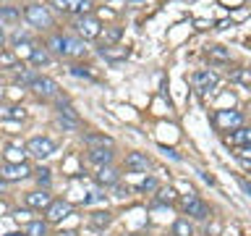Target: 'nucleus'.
Masks as SVG:
<instances>
[{
    "label": "nucleus",
    "mask_w": 251,
    "mask_h": 236,
    "mask_svg": "<svg viewBox=\"0 0 251 236\" xmlns=\"http://www.w3.org/2000/svg\"><path fill=\"white\" fill-rule=\"evenodd\" d=\"M47 47H50L52 53L63 55V58H76V55H84V39H76L71 34H52L47 39Z\"/></svg>",
    "instance_id": "1"
},
{
    "label": "nucleus",
    "mask_w": 251,
    "mask_h": 236,
    "mask_svg": "<svg viewBox=\"0 0 251 236\" xmlns=\"http://www.w3.org/2000/svg\"><path fill=\"white\" fill-rule=\"evenodd\" d=\"M217 84H220V79H217L215 71H209V68L196 71V74H194V89L199 92V94H209V92H215V89H217Z\"/></svg>",
    "instance_id": "2"
},
{
    "label": "nucleus",
    "mask_w": 251,
    "mask_h": 236,
    "mask_svg": "<svg viewBox=\"0 0 251 236\" xmlns=\"http://www.w3.org/2000/svg\"><path fill=\"white\" fill-rule=\"evenodd\" d=\"M74 27L78 31V37H84V39H97L102 34V24L94 16H78Z\"/></svg>",
    "instance_id": "3"
},
{
    "label": "nucleus",
    "mask_w": 251,
    "mask_h": 236,
    "mask_svg": "<svg viewBox=\"0 0 251 236\" xmlns=\"http://www.w3.org/2000/svg\"><path fill=\"white\" fill-rule=\"evenodd\" d=\"M24 16H26V21L31 24V27H39V29L52 27V16L45 5H29L26 11H24Z\"/></svg>",
    "instance_id": "4"
},
{
    "label": "nucleus",
    "mask_w": 251,
    "mask_h": 236,
    "mask_svg": "<svg viewBox=\"0 0 251 236\" xmlns=\"http://www.w3.org/2000/svg\"><path fill=\"white\" fill-rule=\"evenodd\" d=\"M243 123V116L238 110H217L215 113V126L217 129H225V131H233V129H241Z\"/></svg>",
    "instance_id": "5"
},
{
    "label": "nucleus",
    "mask_w": 251,
    "mask_h": 236,
    "mask_svg": "<svg viewBox=\"0 0 251 236\" xmlns=\"http://www.w3.org/2000/svg\"><path fill=\"white\" fill-rule=\"evenodd\" d=\"M26 152L39 157V160H42V157H50L55 152V142L47 139V137H34V139L26 142Z\"/></svg>",
    "instance_id": "6"
},
{
    "label": "nucleus",
    "mask_w": 251,
    "mask_h": 236,
    "mask_svg": "<svg viewBox=\"0 0 251 236\" xmlns=\"http://www.w3.org/2000/svg\"><path fill=\"white\" fill-rule=\"evenodd\" d=\"M180 205H183V210L188 212V215H194V218H199V220H204V218L209 215V205L201 202L194 192H188V197H183Z\"/></svg>",
    "instance_id": "7"
},
{
    "label": "nucleus",
    "mask_w": 251,
    "mask_h": 236,
    "mask_svg": "<svg viewBox=\"0 0 251 236\" xmlns=\"http://www.w3.org/2000/svg\"><path fill=\"white\" fill-rule=\"evenodd\" d=\"M31 173V168L26 163H5V165H0V178H5V181H21V178H26Z\"/></svg>",
    "instance_id": "8"
},
{
    "label": "nucleus",
    "mask_w": 251,
    "mask_h": 236,
    "mask_svg": "<svg viewBox=\"0 0 251 236\" xmlns=\"http://www.w3.org/2000/svg\"><path fill=\"white\" fill-rule=\"evenodd\" d=\"M55 5L66 13H76V16H89L92 11V0H55Z\"/></svg>",
    "instance_id": "9"
},
{
    "label": "nucleus",
    "mask_w": 251,
    "mask_h": 236,
    "mask_svg": "<svg viewBox=\"0 0 251 236\" xmlns=\"http://www.w3.org/2000/svg\"><path fill=\"white\" fill-rule=\"evenodd\" d=\"M31 89H34V94H39V97H55L58 94V84L52 82L50 76H39L31 82Z\"/></svg>",
    "instance_id": "10"
},
{
    "label": "nucleus",
    "mask_w": 251,
    "mask_h": 236,
    "mask_svg": "<svg viewBox=\"0 0 251 236\" xmlns=\"http://www.w3.org/2000/svg\"><path fill=\"white\" fill-rule=\"evenodd\" d=\"M86 160H89L92 165H110V160H113V149L110 147H92L89 155H86Z\"/></svg>",
    "instance_id": "11"
},
{
    "label": "nucleus",
    "mask_w": 251,
    "mask_h": 236,
    "mask_svg": "<svg viewBox=\"0 0 251 236\" xmlns=\"http://www.w3.org/2000/svg\"><path fill=\"white\" fill-rule=\"evenodd\" d=\"M24 202H26V207H34V210H47L52 205V197L47 192H29L26 197H24Z\"/></svg>",
    "instance_id": "12"
},
{
    "label": "nucleus",
    "mask_w": 251,
    "mask_h": 236,
    "mask_svg": "<svg viewBox=\"0 0 251 236\" xmlns=\"http://www.w3.org/2000/svg\"><path fill=\"white\" fill-rule=\"evenodd\" d=\"M45 215H47V220H50V223H58V220H63V218L71 215V205L63 202V200H58V202H52L50 207H47Z\"/></svg>",
    "instance_id": "13"
},
{
    "label": "nucleus",
    "mask_w": 251,
    "mask_h": 236,
    "mask_svg": "<svg viewBox=\"0 0 251 236\" xmlns=\"http://www.w3.org/2000/svg\"><path fill=\"white\" fill-rule=\"evenodd\" d=\"M230 145H235V147H251V129L249 126H241V129H233L230 134L225 137Z\"/></svg>",
    "instance_id": "14"
},
{
    "label": "nucleus",
    "mask_w": 251,
    "mask_h": 236,
    "mask_svg": "<svg viewBox=\"0 0 251 236\" xmlns=\"http://www.w3.org/2000/svg\"><path fill=\"white\" fill-rule=\"evenodd\" d=\"M118 181H121V173H118L113 165H102V168H97V184H102V186H115Z\"/></svg>",
    "instance_id": "15"
},
{
    "label": "nucleus",
    "mask_w": 251,
    "mask_h": 236,
    "mask_svg": "<svg viewBox=\"0 0 251 236\" xmlns=\"http://www.w3.org/2000/svg\"><path fill=\"white\" fill-rule=\"evenodd\" d=\"M128 47H123V45H110V47H100V55L102 58H107V60H126L128 58Z\"/></svg>",
    "instance_id": "16"
},
{
    "label": "nucleus",
    "mask_w": 251,
    "mask_h": 236,
    "mask_svg": "<svg viewBox=\"0 0 251 236\" xmlns=\"http://www.w3.org/2000/svg\"><path fill=\"white\" fill-rule=\"evenodd\" d=\"M126 168H131V171H147L149 168V157L141 155V152H131L128 157H126Z\"/></svg>",
    "instance_id": "17"
},
{
    "label": "nucleus",
    "mask_w": 251,
    "mask_h": 236,
    "mask_svg": "<svg viewBox=\"0 0 251 236\" xmlns=\"http://www.w3.org/2000/svg\"><path fill=\"white\" fill-rule=\"evenodd\" d=\"M121 34H123V29H121V27H107V29L100 34V39H102V47L118 45V39H121Z\"/></svg>",
    "instance_id": "18"
},
{
    "label": "nucleus",
    "mask_w": 251,
    "mask_h": 236,
    "mask_svg": "<svg viewBox=\"0 0 251 236\" xmlns=\"http://www.w3.org/2000/svg\"><path fill=\"white\" fill-rule=\"evenodd\" d=\"M29 60H31V66H34V68H42V66L50 63V53H47L45 47H34L31 55H29Z\"/></svg>",
    "instance_id": "19"
},
{
    "label": "nucleus",
    "mask_w": 251,
    "mask_h": 236,
    "mask_svg": "<svg viewBox=\"0 0 251 236\" xmlns=\"http://www.w3.org/2000/svg\"><path fill=\"white\" fill-rule=\"evenodd\" d=\"M84 142H86V145H92V147H113V139H110V137H100V134H86Z\"/></svg>",
    "instance_id": "20"
},
{
    "label": "nucleus",
    "mask_w": 251,
    "mask_h": 236,
    "mask_svg": "<svg viewBox=\"0 0 251 236\" xmlns=\"http://www.w3.org/2000/svg\"><path fill=\"white\" fill-rule=\"evenodd\" d=\"M173 234L176 236H194V228H191V223H188L186 218H180V220L173 223Z\"/></svg>",
    "instance_id": "21"
},
{
    "label": "nucleus",
    "mask_w": 251,
    "mask_h": 236,
    "mask_svg": "<svg viewBox=\"0 0 251 236\" xmlns=\"http://www.w3.org/2000/svg\"><path fill=\"white\" fill-rule=\"evenodd\" d=\"M92 223L97 228H105V226L113 223V215H110L107 210H100V212H94V215H92Z\"/></svg>",
    "instance_id": "22"
},
{
    "label": "nucleus",
    "mask_w": 251,
    "mask_h": 236,
    "mask_svg": "<svg viewBox=\"0 0 251 236\" xmlns=\"http://www.w3.org/2000/svg\"><path fill=\"white\" fill-rule=\"evenodd\" d=\"M26 236H47V226L42 220H31L26 226Z\"/></svg>",
    "instance_id": "23"
},
{
    "label": "nucleus",
    "mask_w": 251,
    "mask_h": 236,
    "mask_svg": "<svg viewBox=\"0 0 251 236\" xmlns=\"http://www.w3.org/2000/svg\"><path fill=\"white\" fill-rule=\"evenodd\" d=\"M37 79V74L34 71H29V68H21V71H16V82L19 84H26V87H31V82Z\"/></svg>",
    "instance_id": "24"
},
{
    "label": "nucleus",
    "mask_w": 251,
    "mask_h": 236,
    "mask_svg": "<svg viewBox=\"0 0 251 236\" xmlns=\"http://www.w3.org/2000/svg\"><path fill=\"white\" fill-rule=\"evenodd\" d=\"M58 116H63V118H68V121H76V123H78V113H76V110L68 105V102H60Z\"/></svg>",
    "instance_id": "25"
},
{
    "label": "nucleus",
    "mask_w": 251,
    "mask_h": 236,
    "mask_svg": "<svg viewBox=\"0 0 251 236\" xmlns=\"http://www.w3.org/2000/svg\"><path fill=\"white\" fill-rule=\"evenodd\" d=\"M209 58H212V60H223V63H225V60H230V55H227L225 47H220V45H217V47H209Z\"/></svg>",
    "instance_id": "26"
},
{
    "label": "nucleus",
    "mask_w": 251,
    "mask_h": 236,
    "mask_svg": "<svg viewBox=\"0 0 251 236\" xmlns=\"http://www.w3.org/2000/svg\"><path fill=\"white\" fill-rule=\"evenodd\" d=\"M8 163H13V160H19V163H24V152H21V149H16V147H11V149H8Z\"/></svg>",
    "instance_id": "27"
},
{
    "label": "nucleus",
    "mask_w": 251,
    "mask_h": 236,
    "mask_svg": "<svg viewBox=\"0 0 251 236\" xmlns=\"http://www.w3.org/2000/svg\"><path fill=\"white\" fill-rule=\"evenodd\" d=\"M173 189H160V197H157V202H173Z\"/></svg>",
    "instance_id": "28"
},
{
    "label": "nucleus",
    "mask_w": 251,
    "mask_h": 236,
    "mask_svg": "<svg viewBox=\"0 0 251 236\" xmlns=\"http://www.w3.org/2000/svg\"><path fill=\"white\" fill-rule=\"evenodd\" d=\"M71 74H74V76H84V79H94V76L89 74V71L84 68V66H74V68H71Z\"/></svg>",
    "instance_id": "29"
},
{
    "label": "nucleus",
    "mask_w": 251,
    "mask_h": 236,
    "mask_svg": "<svg viewBox=\"0 0 251 236\" xmlns=\"http://www.w3.org/2000/svg\"><path fill=\"white\" fill-rule=\"evenodd\" d=\"M154 189H157L154 178H144V181H141V192H154Z\"/></svg>",
    "instance_id": "30"
},
{
    "label": "nucleus",
    "mask_w": 251,
    "mask_h": 236,
    "mask_svg": "<svg viewBox=\"0 0 251 236\" xmlns=\"http://www.w3.org/2000/svg\"><path fill=\"white\" fill-rule=\"evenodd\" d=\"M58 123L63 126V129H78L76 121H68V118H63V116H58Z\"/></svg>",
    "instance_id": "31"
},
{
    "label": "nucleus",
    "mask_w": 251,
    "mask_h": 236,
    "mask_svg": "<svg viewBox=\"0 0 251 236\" xmlns=\"http://www.w3.org/2000/svg\"><path fill=\"white\" fill-rule=\"evenodd\" d=\"M37 181H39V184H47V181H50V171H47V168L37 171Z\"/></svg>",
    "instance_id": "32"
},
{
    "label": "nucleus",
    "mask_w": 251,
    "mask_h": 236,
    "mask_svg": "<svg viewBox=\"0 0 251 236\" xmlns=\"http://www.w3.org/2000/svg\"><path fill=\"white\" fill-rule=\"evenodd\" d=\"M0 16H3V19H19V13L11 11V8H0Z\"/></svg>",
    "instance_id": "33"
},
{
    "label": "nucleus",
    "mask_w": 251,
    "mask_h": 236,
    "mask_svg": "<svg viewBox=\"0 0 251 236\" xmlns=\"http://www.w3.org/2000/svg\"><path fill=\"white\" fill-rule=\"evenodd\" d=\"M100 200H102V194H100V192H89V197H84V202H86V205L100 202Z\"/></svg>",
    "instance_id": "34"
},
{
    "label": "nucleus",
    "mask_w": 251,
    "mask_h": 236,
    "mask_svg": "<svg viewBox=\"0 0 251 236\" xmlns=\"http://www.w3.org/2000/svg\"><path fill=\"white\" fill-rule=\"evenodd\" d=\"M238 157H241V160H246V163H251V147H241Z\"/></svg>",
    "instance_id": "35"
},
{
    "label": "nucleus",
    "mask_w": 251,
    "mask_h": 236,
    "mask_svg": "<svg viewBox=\"0 0 251 236\" xmlns=\"http://www.w3.org/2000/svg\"><path fill=\"white\" fill-rule=\"evenodd\" d=\"M238 184H241V189L246 192L249 197H251V181H246V178H238Z\"/></svg>",
    "instance_id": "36"
},
{
    "label": "nucleus",
    "mask_w": 251,
    "mask_h": 236,
    "mask_svg": "<svg viewBox=\"0 0 251 236\" xmlns=\"http://www.w3.org/2000/svg\"><path fill=\"white\" fill-rule=\"evenodd\" d=\"M235 79H241V82H251V76L246 74V71H235Z\"/></svg>",
    "instance_id": "37"
},
{
    "label": "nucleus",
    "mask_w": 251,
    "mask_h": 236,
    "mask_svg": "<svg viewBox=\"0 0 251 236\" xmlns=\"http://www.w3.org/2000/svg\"><path fill=\"white\" fill-rule=\"evenodd\" d=\"M5 39V31H3V24H0V42Z\"/></svg>",
    "instance_id": "38"
},
{
    "label": "nucleus",
    "mask_w": 251,
    "mask_h": 236,
    "mask_svg": "<svg viewBox=\"0 0 251 236\" xmlns=\"http://www.w3.org/2000/svg\"><path fill=\"white\" fill-rule=\"evenodd\" d=\"M8 236H21V234H8Z\"/></svg>",
    "instance_id": "39"
},
{
    "label": "nucleus",
    "mask_w": 251,
    "mask_h": 236,
    "mask_svg": "<svg viewBox=\"0 0 251 236\" xmlns=\"http://www.w3.org/2000/svg\"><path fill=\"white\" fill-rule=\"evenodd\" d=\"M0 189H3V178H0Z\"/></svg>",
    "instance_id": "40"
},
{
    "label": "nucleus",
    "mask_w": 251,
    "mask_h": 236,
    "mask_svg": "<svg viewBox=\"0 0 251 236\" xmlns=\"http://www.w3.org/2000/svg\"><path fill=\"white\" fill-rule=\"evenodd\" d=\"M131 3H141V0H131Z\"/></svg>",
    "instance_id": "41"
}]
</instances>
